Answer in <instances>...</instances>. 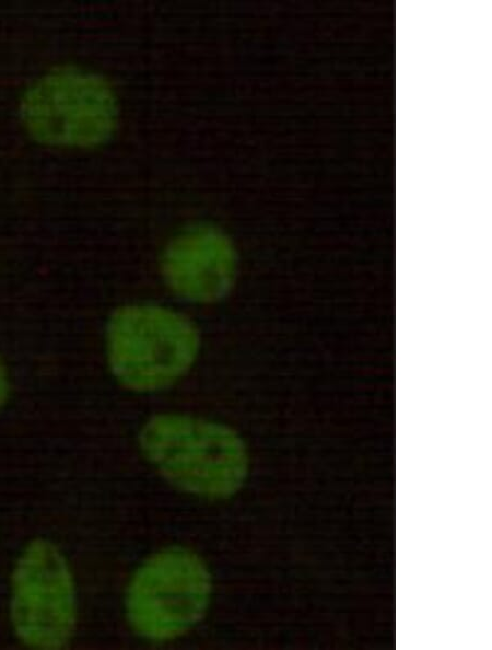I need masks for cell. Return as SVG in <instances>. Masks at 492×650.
I'll use <instances>...</instances> for the list:
<instances>
[{"instance_id": "obj_1", "label": "cell", "mask_w": 492, "mask_h": 650, "mask_svg": "<svg viewBox=\"0 0 492 650\" xmlns=\"http://www.w3.org/2000/svg\"><path fill=\"white\" fill-rule=\"evenodd\" d=\"M138 444L173 487L206 500H225L243 487L249 467L242 437L220 421L179 413L150 417Z\"/></svg>"}, {"instance_id": "obj_2", "label": "cell", "mask_w": 492, "mask_h": 650, "mask_svg": "<svg viewBox=\"0 0 492 650\" xmlns=\"http://www.w3.org/2000/svg\"><path fill=\"white\" fill-rule=\"evenodd\" d=\"M200 349L195 324L171 307L132 303L116 309L105 332L108 368L115 380L136 393H154L179 381Z\"/></svg>"}, {"instance_id": "obj_3", "label": "cell", "mask_w": 492, "mask_h": 650, "mask_svg": "<svg viewBox=\"0 0 492 650\" xmlns=\"http://www.w3.org/2000/svg\"><path fill=\"white\" fill-rule=\"evenodd\" d=\"M19 116L26 132L42 144L92 149L117 129L119 104L101 74L74 66L51 69L23 92Z\"/></svg>"}, {"instance_id": "obj_4", "label": "cell", "mask_w": 492, "mask_h": 650, "mask_svg": "<svg viewBox=\"0 0 492 650\" xmlns=\"http://www.w3.org/2000/svg\"><path fill=\"white\" fill-rule=\"evenodd\" d=\"M212 593L213 579L203 558L188 547L173 545L136 568L125 590L124 613L139 638L167 642L204 618Z\"/></svg>"}, {"instance_id": "obj_5", "label": "cell", "mask_w": 492, "mask_h": 650, "mask_svg": "<svg viewBox=\"0 0 492 650\" xmlns=\"http://www.w3.org/2000/svg\"><path fill=\"white\" fill-rule=\"evenodd\" d=\"M9 618L28 648L57 650L71 641L78 622L75 582L54 542L35 538L20 553L10 578Z\"/></svg>"}, {"instance_id": "obj_6", "label": "cell", "mask_w": 492, "mask_h": 650, "mask_svg": "<svg viewBox=\"0 0 492 650\" xmlns=\"http://www.w3.org/2000/svg\"><path fill=\"white\" fill-rule=\"evenodd\" d=\"M161 272L179 298L198 304L224 299L235 282L237 254L227 233L212 223L178 232L161 256Z\"/></svg>"}, {"instance_id": "obj_7", "label": "cell", "mask_w": 492, "mask_h": 650, "mask_svg": "<svg viewBox=\"0 0 492 650\" xmlns=\"http://www.w3.org/2000/svg\"><path fill=\"white\" fill-rule=\"evenodd\" d=\"M9 379L5 368L0 360V408L4 405L9 396Z\"/></svg>"}]
</instances>
